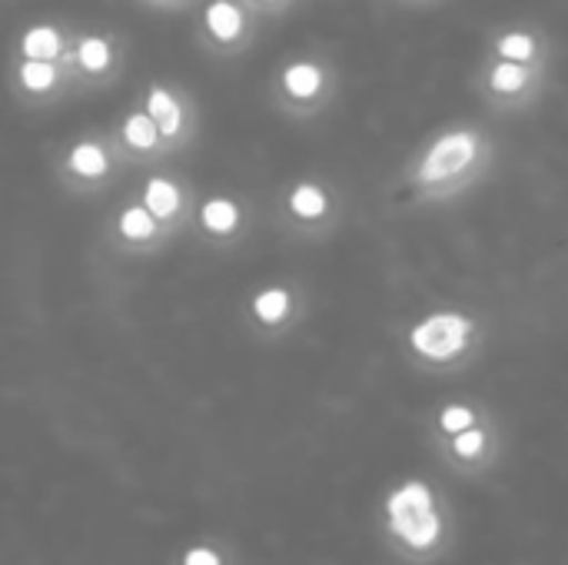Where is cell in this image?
Wrapping results in <instances>:
<instances>
[{
	"instance_id": "52a82bcc",
	"label": "cell",
	"mask_w": 568,
	"mask_h": 565,
	"mask_svg": "<svg viewBox=\"0 0 568 565\" xmlns=\"http://www.w3.org/2000/svg\"><path fill=\"white\" fill-rule=\"evenodd\" d=\"M256 203L243 190H213V193H196L193 203V220H190V236L213 250V253H233L250 243L256 230Z\"/></svg>"
},
{
	"instance_id": "7c38bea8",
	"label": "cell",
	"mask_w": 568,
	"mask_h": 565,
	"mask_svg": "<svg viewBox=\"0 0 568 565\" xmlns=\"http://www.w3.org/2000/svg\"><path fill=\"white\" fill-rule=\"evenodd\" d=\"M136 103L156 123L170 157L190 153L196 147V140H200V103H196L190 87L153 77L136 93Z\"/></svg>"
},
{
	"instance_id": "ffe728a7",
	"label": "cell",
	"mask_w": 568,
	"mask_h": 565,
	"mask_svg": "<svg viewBox=\"0 0 568 565\" xmlns=\"http://www.w3.org/2000/svg\"><path fill=\"white\" fill-rule=\"evenodd\" d=\"M389 529H393L406 546L426 549V546H433L436 536H439V516L429 509V513H419V516H413V519H396V523H389Z\"/></svg>"
},
{
	"instance_id": "8992f818",
	"label": "cell",
	"mask_w": 568,
	"mask_h": 565,
	"mask_svg": "<svg viewBox=\"0 0 568 565\" xmlns=\"http://www.w3.org/2000/svg\"><path fill=\"white\" fill-rule=\"evenodd\" d=\"M310 313V290L296 276H273L256 283L240 303L243 330L260 343H280L303 326Z\"/></svg>"
},
{
	"instance_id": "2e32d148",
	"label": "cell",
	"mask_w": 568,
	"mask_h": 565,
	"mask_svg": "<svg viewBox=\"0 0 568 565\" xmlns=\"http://www.w3.org/2000/svg\"><path fill=\"white\" fill-rule=\"evenodd\" d=\"M486 53L489 57H503V60H516V63H529V67H549L556 60V40L549 33V27L536 23V20H509V23H496L486 33Z\"/></svg>"
},
{
	"instance_id": "277c9868",
	"label": "cell",
	"mask_w": 568,
	"mask_h": 565,
	"mask_svg": "<svg viewBox=\"0 0 568 565\" xmlns=\"http://www.w3.org/2000/svg\"><path fill=\"white\" fill-rule=\"evenodd\" d=\"M346 220V196L343 190L320 173L293 176L280 186L273 203V223L290 240H326Z\"/></svg>"
},
{
	"instance_id": "44dd1931",
	"label": "cell",
	"mask_w": 568,
	"mask_h": 565,
	"mask_svg": "<svg viewBox=\"0 0 568 565\" xmlns=\"http://www.w3.org/2000/svg\"><path fill=\"white\" fill-rule=\"evenodd\" d=\"M486 446H489V430L486 426H469V430H463V433H456V436H449V450H453V456H459V460H479L483 453H486Z\"/></svg>"
},
{
	"instance_id": "8fae6325",
	"label": "cell",
	"mask_w": 568,
	"mask_h": 565,
	"mask_svg": "<svg viewBox=\"0 0 568 565\" xmlns=\"http://www.w3.org/2000/svg\"><path fill=\"white\" fill-rule=\"evenodd\" d=\"M67 70L77 83V93L113 87L126 70V37L113 27H77Z\"/></svg>"
},
{
	"instance_id": "d6986e66",
	"label": "cell",
	"mask_w": 568,
	"mask_h": 565,
	"mask_svg": "<svg viewBox=\"0 0 568 565\" xmlns=\"http://www.w3.org/2000/svg\"><path fill=\"white\" fill-rule=\"evenodd\" d=\"M433 509V493L426 483H406L399 486L389 500H386V513H389V523L396 519H413L419 513H429Z\"/></svg>"
},
{
	"instance_id": "5b68a950",
	"label": "cell",
	"mask_w": 568,
	"mask_h": 565,
	"mask_svg": "<svg viewBox=\"0 0 568 565\" xmlns=\"http://www.w3.org/2000/svg\"><path fill=\"white\" fill-rule=\"evenodd\" d=\"M486 340V323L466 306H436L406 326V353L419 366L449 370L469 360Z\"/></svg>"
},
{
	"instance_id": "9c48e42d",
	"label": "cell",
	"mask_w": 568,
	"mask_h": 565,
	"mask_svg": "<svg viewBox=\"0 0 568 565\" xmlns=\"http://www.w3.org/2000/svg\"><path fill=\"white\" fill-rule=\"evenodd\" d=\"M263 17L243 0H200L193 17V40L210 60H240L260 37Z\"/></svg>"
},
{
	"instance_id": "ba28073f",
	"label": "cell",
	"mask_w": 568,
	"mask_h": 565,
	"mask_svg": "<svg viewBox=\"0 0 568 565\" xmlns=\"http://www.w3.org/2000/svg\"><path fill=\"white\" fill-rule=\"evenodd\" d=\"M552 70L549 67H529L503 57H483L479 70L473 73V93L489 107L493 113H526L532 110L546 90H549Z\"/></svg>"
},
{
	"instance_id": "30bf717a",
	"label": "cell",
	"mask_w": 568,
	"mask_h": 565,
	"mask_svg": "<svg viewBox=\"0 0 568 565\" xmlns=\"http://www.w3.org/2000/svg\"><path fill=\"white\" fill-rule=\"evenodd\" d=\"M173 240L176 236L170 230H163L146 213V206L130 193L100 223V230H97V253L110 256V260H143V256L163 253Z\"/></svg>"
},
{
	"instance_id": "7a4b0ae2",
	"label": "cell",
	"mask_w": 568,
	"mask_h": 565,
	"mask_svg": "<svg viewBox=\"0 0 568 565\" xmlns=\"http://www.w3.org/2000/svg\"><path fill=\"white\" fill-rule=\"evenodd\" d=\"M339 87H343V77H339L333 53L306 47V50L286 53L276 63L266 83V100L280 117L293 123H310V120L326 117L336 107Z\"/></svg>"
},
{
	"instance_id": "7402d4cb",
	"label": "cell",
	"mask_w": 568,
	"mask_h": 565,
	"mask_svg": "<svg viewBox=\"0 0 568 565\" xmlns=\"http://www.w3.org/2000/svg\"><path fill=\"white\" fill-rule=\"evenodd\" d=\"M476 423H479V413L469 403H446L439 410V433H446V436H456V433H463V430H469Z\"/></svg>"
},
{
	"instance_id": "4fadbf2b",
	"label": "cell",
	"mask_w": 568,
	"mask_h": 565,
	"mask_svg": "<svg viewBox=\"0 0 568 565\" xmlns=\"http://www.w3.org/2000/svg\"><path fill=\"white\" fill-rule=\"evenodd\" d=\"M143 206L146 213L163 226L170 230L173 236H183L190 230V220H193V203H196V186L193 180H186L176 167L166 163H153V167H143L136 170V183L130 190Z\"/></svg>"
},
{
	"instance_id": "3957f363",
	"label": "cell",
	"mask_w": 568,
	"mask_h": 565,
	"mask_svg": "<svg viewBox=\"0 0 568 565\" xmlns=\"http://www.w3.org/2000/svg\"><path fill=\"white\" fill-rule=\"evenodd\" d=\"M50 170H53L57 186L67 196L97 200L120 183V176L126 173V163L113 147L110 127H90V130L70 137L53 153Z\"/></svg>"
},
{
	"instance_id": "cb8c5ba5",
	"label": "cell",
	"mask_w": 568,
	"mask_h": 565,
	"mask_svg": "<svg viewBox=\"0 0 568 565\" xmlns=\"http://www.w3.org/2000/svg\"><path fill=\"white\" fill-rule=\"evenodd\" d=\"M140 3L153 10H193L200 0H140Z\"/></svg>"
},
{
	"instance_id": "e0dca14e",
	"label": "cell",
	"mask_w": 568,
	"mask_h": 565,
	"mask_svg": "<svg viewBox=\"0 0 568 565\" xmlns=\"http://www.w3.org/2000/svg\"><path fill=\"white\" fill-rule=\"evenodd\" d=\"M73 23L63 17H40L30 20L17 30L13 43H10V57H23V60H57L67 63L70 43H73Z\"/></svg>"
},
{
	"instance_id": "ac0fdd59",
	"label": "cell",
	"mask_w": 568,
	"mask_h": 565,
	"mask_svg": "<svg viewBox=\"0 0 568 565\" xmlns=\"http://www.w3.org/2000/svg\"><path fill=\"white\" fill-rule=\"evenodd\" d=\"M173 565H236V553L226 539L203 536V539H193L190 546H183Z\"/></svg>"
},
{
	"instance_id": "5bb4252c",
	"label": "cell",
	"mask_w": 568,
	"mask_h": 565,
	"mask_svg": "<svg viewBox=\"0 0 568 565\" xmlns=\"http://www.w3.org/2000/svg\"><path fill=\"white\" fill-rule=\"evenodd\" d=\"M7 93L20 110H53L77 93L67 63L57 60H7Z\"/></svg>"
},
{
	"instance_id": "d4e9b609",
	"label": "cell",
	"mask_w": 568,
	"mask_h": 565,
	"mask_svg": "<svg viewBox=\"0 0 568 565\" xmlns=\"http://www.w3.org/2000/svg\"><path fill=\"white\" fill-rule=\"evenodd\" d=\"M403 3H436V0H403Z\"/></svg>"
},
{
	"instance_id": "9a60e30c",
	"label": "cell",
	"mask_w": 568,
	"mask_h": 565,
	"mask_svg": "<svg viewBox=\"0 0 568 565\" xmlns=\"http://www.w3.org/2000/svg\"><path fill=\"white\" fill-rule=\"evenodd\" d=\"M110 137H113V147L123 157L126 170H143V167L173 160L156 123L150 120V113L136 100L110 123Z\"/></svg>"
},
{
	"instance_id": "6da1fadb",
	"label": "cell",
	"mask_w": 568,
	"mask_h": 565,
	"mask_svg": "<svg viewBox=\"0 0 568 565\" xmlns=\"http://www.w3.org/2000/svg\"><path fill=\"white\" fill-rule=\"evenodd\" d=\"M499 160V143L479 123L459 120L426 137L403 163L399 186L413 203H449L479 186Z\"/></svg>"
},
{
	"instance_id": "603a6c76",
	"label": "cell",
	"mask_w": 568,
	"mask_h": 565,
	"mask_svg": "<svg viewBox=\"0 0 568 565\" xmlns=\"http://www.w3.org/2000/svg\"><path fill=\"white\" fill-rule=\"evenodd\" d=\"M256 17H263V20H273V17H283V13H290L300 0H243Z\"/></svg>"
}]
</instances>
